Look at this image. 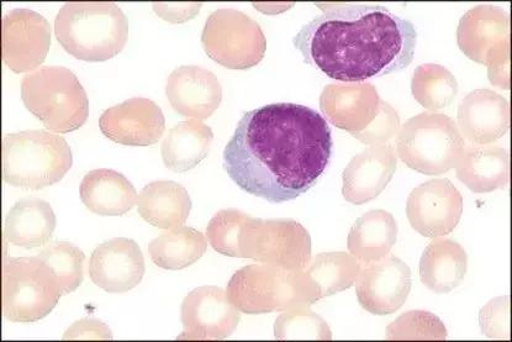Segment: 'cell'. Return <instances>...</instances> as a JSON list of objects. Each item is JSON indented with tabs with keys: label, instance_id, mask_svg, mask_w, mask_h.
Masks as SVG:
<instances>
[{
	"label": "cell",
	"instance_id": "6da1fadb",
	"mask_svg": "<svg viewBox=\"0 0 512 342\" xmlns=\"http://www.w3.org/2000/svg\"><path fill=\"white\" fill-rule=\"evenodd\" d=\"M329 123L316 110L269 104L241 118L224 150V168L242 191L269 203L310 191L331 161Z\"/></svg>",
	"mask_w": 512,
	"mask_h": 342
},
{
	"label": "cell",
	"instance_id": "7a4b0ae2",
	"mask_svg": "<svg viewBox=\"0 0 512 342\" xmlns=\"http://www.w3.org/2000/svg\"><path fill=\"white\" fill-rule=\"evenodd\" d=\"M319 18L293 40L306 63L332 80L363 83L409 67L418 33L409 20L380 5L318 4Z\"/></svg>",
	"mask_w": 512,
	"mask_h": 342
},
{
	"label": "cell",
	"instance_id": "3957f363",
	"mask_svg": "<svg viewBox=\"0 0 512 342\" xmlns=\"http://www.w3.org/2000/svg\"><path fill=\"white\" fill-rule=\"evenodd\" d=\"M55 35L76 59L104 62L124 50L129 20L114 3H68L57 14Z\"/></svg>",
	"mask_w": 512,
	"mask_h": 342
},
{
	"label": "cell",
	"instance_id": "277c9868",
	"mask_svg": "<svg viewBox=\"0 0 512 342\" xmlns=\"http://www.w3.org/2000/svg\"><path fill=\"white\" fill-rule=\"evenodd\" d=\"M226 294L241 313L267 314L294 308H308L319 302L318 292L303 270L250 265L237 271Z\"/></svg>",
	"mask_w": 512,
	"mask_h": 342
},
{
	"label": "cell",
	"instance_id": "5b68a950",
	"mask_svg": "<svg viewBox=\"0 0 512 342\" xmlns=\"http://www.w3.org/2000/svg\"><path fill=\"white\" fill-rule=\"evenodd\" d=\"M73 155L68 142L45 130L21 131L3 139V178L10 186L40 191L70 172Z\"/></svg>",
	"mask_w": 512,
	"mask_h": 342
},
{
	"label": "cell",
	"instance_id": "8992f818",
	"mask_svg": "<svg viewBox=\"0 0 512 342\" xmlns=\"http://www.w3.org/2000/svg\"><path fill=\"white\" fill-rule=\"evenodd\" d=\"M21 99L26 109L55 133H72L89 117L87 93L66 67L45 66L28 73L21 83Z\"/></svg>",
	"mask_w": 512,
	"mask_h": 342
},
{
	"label": "cell",
	"instance_id": "52a82bcc",
	"mask_svg": "<svg viewBox=\"0 0 512 342\" xmlns=\"http://www.w3.org/2000/svg\"><path fill=\"white\" fill-rule=\"evenodd\" d=\"M466 142L455 120L441 113H421L401 126L400 160L426 176H441L457 166Z\"/></svg>",
	"mask_w": 512,
	"mask_h": 342
},
{
	"label": "cell",
	"instance_id": "ba28073f",
	"mask_svg": "<svg viewBox=\"0 0 512 342\" xmlns=\"http://www.w3.org/2000/svg\"><path fill=\"white\" fill-rule=\"evenodd\" d=\"M63 296L54 270L35 257H10L3 265V314L13 323H35Z\"/></svg>",
	"mask_w": 512,
	"mask_h": 342
},
{
	"label": "cell",
	"instance_id": "9c48e42d",
	"mask_svg": "<svg viewBox=\"0 0 512 342\" xmlns=\"http://www.w3.org/2000/svg\"><path fill=\"white\" fill-rule=\"evenodd\" d=\"M457 42L463 54L488 66L489 81L510 89V15L494 5H478L459 21Z\"/></svg>",
	"mask_w": 512,
	"mask_h": 342
},
{
	"label": "cell",
	"instance_id": "30bf717a",
	"mask_svg": "<svg viewBox=\"0 0 512 342\" xmlns=\"http://www.w3.org/2000/svg\"><path fill=\"white\" fill-rule=\"evenodd\" d=\"M202 45L211 60L230 70L257 66L267 50L260 24L235 9H219L210 15L204 26Z\"/></svg>",
	"mask_w": 512,
	"mask_h": 342
},
{
	"label": "cell",
	"instance_id": "8fae6325",
	"mask_svg": "<svg viewBox=\"0 0 512 342\" xmlns=\"http://www.w3.org/2000/svg\"><path fill=\"white\" fill-rule=\"evenodd\" d=\"M242 259L287 270H303L311 260L309 231L295 220L250 219L240 238Z\"/></svg>",
	"mask_w": 512,
	"mask_h": 342
},
{
	"label": "cell",
	"instance_id": "7c38bea8",
	"mask_svg": "<svg viewBox=\"0 0 512 342\" xmlns=\"http://www.w3.org/2000/svg\"><path fill=\"white\" fill-rule=\"evenodd\" d=\"M462 214V194L446 178L420 184L406 203L411 228L430 239L451 234L461 222Z\"/></svg>",
	"mask_w": 512,
	"mask_h": 342
},
{
	"label": "cell",
	"instance_id": "4fadbf2b",
	"mask_svg": "<svg viewBox=\"0 0 512 342\" xmlns=\"http://www.w3.org/2000/svg\"><path fill=\"white\" fill-rule=\"evenodd\" d=\"M240 310L223 288L204 286L190 292L182 303L183 333L179 340H224L240 324Z\"/></svg>",
	"mask_w": 512,
	"mask_h": 342
},
{
	"label": "cell",
	"instance_id": "5bb4252c",
	"mask_svg": "<svg viewBox=\"0 0 512 342\" xmlns=\"http://www.w3.org/2000/svg\"><path fill=\"white\" fill-rule=\"evenodd\" d=\"M411 287L410 267L394 255L363 262L356 281L358 302L364 310L374 315L398 312L408 301Z\"/></svg>",
	"mask_w": 512,
	"mask_h": 342
},
{
	"label": "cell",
	"instance_id": "9a60e30c",
	"mask_svg": "<svg viewBox=\"0 0 512 342\" xmlns=\"http://www.w3.org/2000/svg\"><path fill=\"white\" fill-rule=\"evenodd\" d=\"M3 61L15 73L34 71L46 60L51 47V26L41 14L14 9L4 15Z\"/></svg>",
	"mask_w": 512,
	"mask_h": 342
},
{
	"label": "cell",
	"instance_id": "2e32d148",
	"mask_svg": "<svg viewBox=\"0 0 512 342\" xmlns=\"http://www.w3.org/2000/svg\"><path fill=\"white\" fill-rule=\"evenodd\" d=\"M105 138L126 146H151L161 140L166 130L162 109L147 98L129 101L105 110L99 119Z\"/></svg>",
	"mask_w": 512,
	"mask_h": 342
},
{
	"label": "cell",
	"instance_id": "e0dca14e",
	"mask_svg": "<svg viewBox=\"0 0 512 342\" xmlns=\"http://www.w3.org/2000/svg\"><path fill=\"white\" fill-rule=\"evenodd\" d=\"M146 266L140 246L134 240L116 238L103 242L89 260V277L108 293H126L139 286Z\"/></svg>",
	"mask_w": 512,
	"mask_h": 342
},
{
	"label": "cell",
	"instance_id": "ac0fdd59",
	"mask_svg": "<svg viewBox=\"0 0 512 342\" xmlns=\"http://www.w3.org/2000/svg\"><path fill=\"white\" fill-rule=\"evenodd\" d=\"M166 96L182 117L204 120L223 102V87L213 72L199 66H182L168 77Z\"/></svg>",
	"mask_w": 512,
	"mask_h": 342
},
{
	"label": "cell",
	"instance_id": "d6986e66",
	"mask_svg": "<svg viewBox=\"0 0 512 342\" xmlns=\"http://www.w3.org/2000/svg\"><path fill=\"white\" fill-rule=\"evenodd\" d=\"M380 98L371 83H334L324 88L320 109L327 123L355 134L377 117Z\"/></svg>",
	"mask_w": 512,
	"mask_h": 342
},
{
	"label": "cell",
	"instance_id": "ffe728a7",
	"mask_svg": "<svg viewBox=\"0 0 512 342\" xmlns=\"http://www.w3.org/2000/svg\"><path fill=\"white\" fill-rule=\"evenodd\" d=\"M397 156L392 146L373 145L353 157L342 175V196L347 202L362 205L376 199L397 171Z\"/></svg>",
	"mask_w": 512,
	"mask_h": 342
},
{
	"label": "cell",
	"instance_id": "44dd1931",
	"mask_svg": "<svg viewBox=\"0 0 512 342\" xmlns=\"http://www.w3.org/2000/svg\"><path fill=\"white\" fill-rule=\"evenodd\" d=\"M457 125L472 144H493L510 130L508 99L490 89H475L459 104Z\"/></svg>",
	"mask_w": 512,
	"mask_h": 342
},
{
	"label": "cell",
	"instance_id": "7402d4cb",
	"mask_svg": "<svg viewBox=\"0 0 512 342\" xmlns=\"http://www.w3.org/2000/svg\"><path fill=\"white\" fill-rule=\"evenodd\" d=\"M457 177L474 193H492L510 182V154L504 147L466 145L457 166Z\"/></svg>",
	"mask_w": 512,
	"mask_h": 342
},
{
	"label": "cell",
	"instance_id": "603a6c76",
	"mask_svg": "<svg viewBox=\"0 0 512 342\" xmlns=\"http://www.w3.org/2000/svg\"><path fill=\"white\" fill-rule=\"evenodd\" d=\"M79 196L92 213L103 217H121L137 203L134 184L108 168L88 172L79 187Z\"/></svg>",
	"mask_w": 512,
	"mask_h": 342
},
{
	"label": "cell",
	"instance_id": "cb8c5ba5",
	"mask_svg": "<svg viewBox=\"0 0 512 342\" xmlns=\"http://www.w3.org/2000/svg\"><path fill=\"white\" fill-rule=\"evenodd\" d=\"M468 271L467 251L457 241L436 238L420 260V278L430 291L447 294L461 284Z\"/></svg>",
	"mask_w": 512,
	"mask_h": 342
},
{
	"label": "cell",
	"instance_id": "d4e9b609",
	"mask_svg": "<svg viewBox=\"0 0 512 342\" xmlns=\"http://www.w3.org/2000/svg\"><path fill=\"white\" fill-rule=\"evenodd\" d=\"M137 212L156 228L172 230L187 222L192 199L186 188L173 181H156L142 189Z\"/></svg>",
	"mask_w": 512,
	"mask_h": 342
},
{
	"label": "cell",
	"instance_id": "484cf974",
	"mask_svg": "<svg viewBox=\"0 0 512 342\" xmlns=\"http://www.w3.org/2000/svg\"><path fill=\"white\" fill-rule=\"evenodd\" d=\"M55 229L56 214L50 203L25 198L15 203L5 218L4 238L14 246L36 249L51 240Z\"/></svg>",
	"mask_w": 512,
	"mask_h": 342
},
{
	"label": "cell",
	"instance_id": "4316f807",
	"mask_svg": "<svg viewBox=\"0 0 512 342\" xmlns=\"http://www.w3.org/2000/svg\"><path fill=\"white\" fill-rule=\"evenodd\" d=\"M214 133L199 120L183 121L174 126L162 144V160L168 170L176 173L192 171L207 159Z\"/></svg>",
	"mask_w": 512,
	"mask_h": 342
},
{
	"label": "cell",
	"instance_id": "83f0119b",
	"mask_svg": "<svg viewBox=\"0 0 512 342\" xmlns=\"http://www.w3.org/2000/svg\"><path fill=\"white\" fill-rule=\"evenodd\" d=\"M398 223L387 210H371L356 220L347 247L361 262H372L389 255L398 239Z\"/></svg>",
	"mask_w": 512,
	"mask_h": 342
},
{
	"label": "cell",
	"instance_id": "f1b7e54d",
	"mask_svg": "<svg viewBox=\"0 0 512 342\" xmlns=\"http://www.w3.org/2000/svg\"><path fill=\"white\" fill-rule=\"evenodd\" d=\"M208 250V241L200 231L188 226L166 231L151 241L149 254L156 266L168 271L194 265Z\"/></svg>",
	"mask_w": 512,
	"mask_h": 342
},
{
	"label": "cell",
	"instance_id": "f546056e",
	"mask_svg": "<svg viewBox=\"0 0 512 342\" xmlns=\"http://www.w3.org/2000/svg\"><path fill=\"white\" fill-rule=\"evenodd\" d=\"M362 265L363 262L346 252H324L311 259L304 271L321 301L351 288L360 275Z\"/></svg>",
	"mask_w": 512,
	"mask_h": 342
},
{
	"label": "cell",
	"instance_id": "4dcf8cb0",
	"mask_svg": "<svg viewBox=\"0 0 512 342\" xmlns=\"http://www.w3.org/2000/svg\"><path fill=\"white\" fill-rule=\"evenodd\" d=\"M411 92L425 109L440 110L451 105L458 93L455 75L437 63H425L414 71Z\"/></svg>",
	"mask_w": 512,
	"mask_h": 342
},
{
	"label": "cell",
	"instance_id": "1f68e13d",
	"mask_svg": "<svg viewBox=\"0 0 512 342\" xmlns=\"http://www.w3.org/2000/svg\"><path fill=\"white\" fill-rule=\"evenodd\" d=\"M56 273L65 294L75 292L84 278V261L86 255L76 245L67 241H55L38 255Z\"/></svg>",
	"mask_w": 512,
	"mask_h": 342
},
{
	"label": "cell",
	"instance_id": "d6a6232c",
	"mask_svg": "<svg viewBox=\"0 0 512 342\" xmlns=\"http://www.w3.org/2000/svg\"><path fill=\"white\" fill-rule=\"evenodd\" d=\"M250 215L237 209L220 210L211 218L207 228L209 244L219 254L241 257L240 238Z\"/></svg>",
	"mask_w": 512,
	"mask_h": 342
},
{
	"label": "cell",
	"instance_id": "836d02e7",
	"mask_svg": "<svg viewBox=\"0 0 512 342\" xmlns=\"http://www.w3.org/2000/svg\"><path fill=\"white\" fill-rule=\"evenodd\" d=\"M274 336L278 340H331L329 325L320 315L309 309L287 310L274 324Z\"/></svg>",
	"mask_w": 512,
	"mask_h": 342
},
{
	"label": "cell",
	"instance_id": "e575fe53",
	"mask_svg": "<svg viewBox=\"0 0 512 342\" xmlns=\"http://www.w3.org/2000/svg\"><path fill=\"white\" fill-rule=\"evenodd\" d=\"M447 329L437 315L411 310L400 315L387 329L388 340H446Z\"/></svg>",
	"mask_w": 512,
	"mask_h": 342
},
{
	"label": "cell",
	"instance_id": "d590c367",
	"mask_svg": "<svg viewBox=\"0 0 512 342\" xmlns=\"http://www.w3.org/2000/svg\"><path fill=\"white\" fill-rule=\"evenodd\" d=\"M400 128V118L392 105L380 101L377 117L360 133L352 134L366 145H384L393 139Z\"/></svg>",
	"mask_w": 512,
	"mask_h": 342
},
{
	"label": "cell",
	"instance_id": "8d00e7d4",
	"mask_svg": "<svg viewBox=\"0 0 512 342\" xmlns=\"http://www.w3.org/2000/svg\"><path fill=\"white\" fill-rule=\"evenodd\" d=\"M480 328L489 339L510 340V297H499L480 310Z\"/></svg>",
	"mask_w": 512,
	"mask_h": 342
},
{
	"label": "cell",
	"instance_id": "74e56055",
	"mask_svg": "<svg viewBox=\"0 0 512 342\" xmlns=\"http://www.w3.org/2000/svg\"><path fill=\"white\" fill-rule=\"evenodd\" d=\"M65 340H77V339H100V340H112L113 334L107 324L100 322L97 319H82L78 320L66 331L63 335Z\"/></svg>",
	"mask_w": 512,
	"mask_h": 342
},
{
	"label": "cell",
	"instance_id": "f35d334b",
	"mask_svg": "<svg viewBox=\"0 0 512 342\" xmlns=\"http://www.w3.org/2000/svg\"><path fill=\"white\" fill-rule=\"evenodd\" d=\"M202 4L200 3H181V4H155V10L158 17L170 21L173 24H182L184 21L193 19L199 13Z\"/></svg>",
	"mask_w": 512,
	"mask_h": 342
},
{
	"label": "cell",
	"instance_id": "ab89813d",
	"mask_svg": "<svg viewBox=\"0 0 512 342\" xmlns=\"http://www.w3.org/2000/svg\"><path fill=\"white\" fill-rule=\"evenodd\" d=\"M253 7L266 14H279L293 5L253 4Z\"/></svg>",
	"mask_w": 512,
	"mask_h": 342
}]
</instances>
